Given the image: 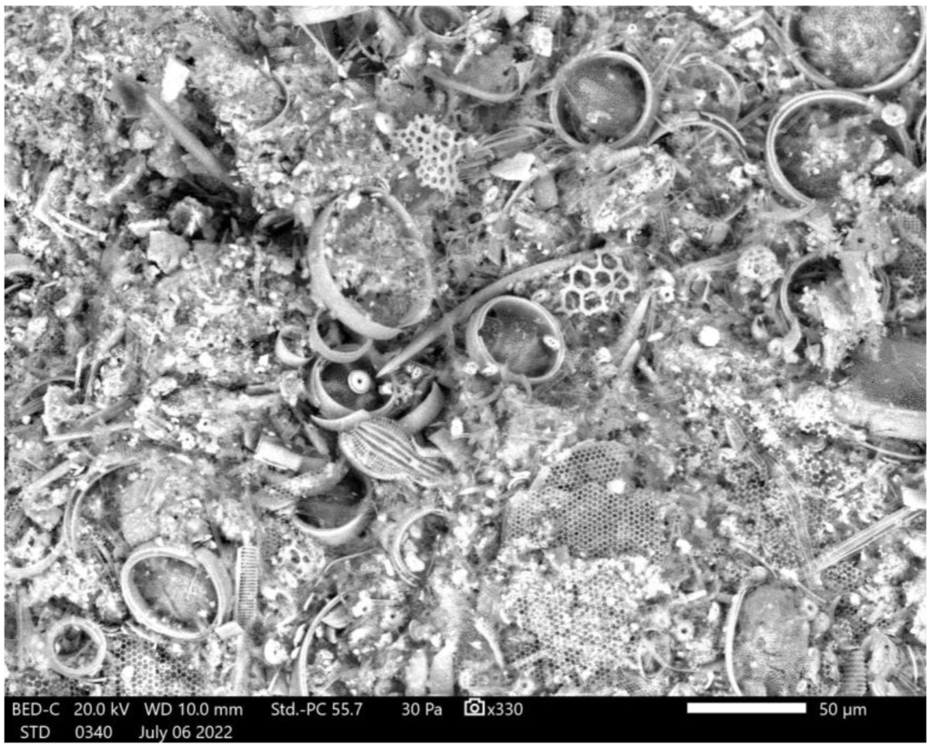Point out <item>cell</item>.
I'll list each match as a JSON object with an SVG mask.
<instances>
[{"label":"cell","mask_w":931,"mask_h":747,"mask_svg":"<svg viewBox=\"0 0 931 747\" xmlns=\"http://www.w3.org/2000/svg\"><path fill=\"white\" fill-rule=\"evenodd\" d=\"M314 264L330 309L368 336L416 323L430 303L422 241L395 209L330 214L316 229Z\"/></svg>","instance_id":"cell-1"},{"label":"cell","mask_w":931,"mask_h":747,"mask_svg":"<svg viewBox=\"0 0 931 747\" xmlns=\"http://www.w3.org/2000/svg\"><path fill=\"white\" fill-rule=\"evenodd\" d=\"M641 577L619 558L598 559L535 584L520 599L519 613L555 668L583 683L636 664L639 609L650 596Z\"/></svg>","instance_id":"cell-2"},{"label":"cell","mask_w":931,"mask_h":747,"mask_svg":"<svg viewBox=\"0 0 931 747\" xmlns=\"http://www.w3.org/2000/svg\"><path fill=\"white\" fill-rule=\"evenodd\" d=\"M524 528L536 544H564L586 559L658 560L666 548L652 505L600 485L573 491L545 485L526 500Z\"/></svg>","instance_id":"cell-3"},{"label":"cell","mask_w":931,"mask_h":747,"mask_svg":"<svg viewBox=\"0 0 931 747\" xmlns=\"http://www.w3.org/2000/svg\"><path fill=\"white\" fill-rule=\"evenodd\" d=\"M132 615L155 633L198 640L218 628L230 607L225 571L215 559L149 553L126 563L120 577Z\"/></svg>","instance_id":"cell-4"},{"label":"cell","mask_w":931,"mask_h":747,"mask_svg":"<svg viewBox=\"0 0 931 747\" xmlns=\"http://www.w3.org/2000/svg\"><path fill=\"white\" fill-rule=\"evenodd\" d=\"M547 324L524 297L503 295L485 304L472 325L474 346L498 365L527 370L549 352Z\"/></svg>","instance_id":"cell-5"},{"label":"cell","mask_w":931,"mask_h":747,"mask_svg":"<svg viewBox=\"0 0 931 747\" xmlns=\"http://www.w3.org/2000/svg\"><path fill=\"white\" fill-rule=\"evenodd\" d=\"M380 387L362 355L353 359L322 357L310 378V394L324 420L349 421L377 407Z\"/></svg>","instance_id":"cell-6"},{"label":"cell","mask_w":931,"mask_h":747,"mask_svg":"<svg viewBox=\"0 0 931 747\" xmlns=\"http://www.w3.org/2000/svg\"><path fill=\"white\" fill-rule=\"evenodd\" d=\"M367 492L364 474L353 468L330 488L301 499L295 519L303 528L320 536L345 533L360 520Z\"/></svg>","instance_id":"cell-7"},{"label":"cell","mask_w":931,"mask_h":747,"mask_svg":"<svg viewBox=\"0 0 931 747\" xmlns=\"http://www.w3.org/2000/svg\"><path fill=\"white\" fill-rule=\"evenodd\" d=\"M47 658L57 672L73 677L95 672L106 653L102 630L87 619L68 616L55 622L45 636Z\"/></svg>","instance_id":"cell-8"},{"label":"cell","mask_w":931,"mask_h":747,"mask_svg":"<svg viewBox=\"0 0 931 747\" xmlns=\"http://www.w3.org/2000/svg\"><path fill=\"white\" fill-rule=\"evenodd\" d=\"M617 471V462L608 453L588 450L574 453L556 465L545 485L562 491L604 486L616 475Z\"/></svg>","instance_id":"cell-9"},{"label":"cell","mask_w":931,"mask_h":747,"mask_svg":"<svg viewBox=\"0 0 931 747\" xmlns=\"http://www.w3.org/2000/svg\"><path fill=\"white\" fill-rule=\"evenodd\" d=\"M315 340L324 357L353 359L362 355L369 336L347 323L335 312L323 310L318 314L314 327Z\"/></svg>","instance_id":"cell-10"},{"label":"cell","mask_w":931,"mask_h":747,"mask_svg":"<svg viewBox=\"0 0 931 747\" xmlns=\"http://www.w3.org/2000/svg\"><path fill=\"white\" fill-rule=\"evenodd\" d=\"M258 549L251 544L242 546L237 554L235 587V617L238 627L246 631L257 613L261 572Z\"/></svg>","instance_id":"cell-11"},{"label":"cell","mask_w":931,"mask_h":747,"mask_svg":"<svg viewBox=\"0 0 931 747\" xmlns=\"http://www.w3.org/2000/svg\"><path fill=\"white\" fill-rule=\"evenodd\" d=\"M883 118L890 124H899L906 119V114L902 107L890 105L883 111Z\"/></svg>","instance_id":"cell-12"},{"label":"cell","mask_w":931,"mask_h":747,"mask_svg":"<svg viewBox=\"0 0 931 747\" xmlns=\"http://www.w3.org/2000/svg\"><path fill=\"white\" fill-rule=\"evenodd\" d=\"M195 182L209 193L220 192L224 187L223 184L218 179L205 174L195 175Z\"/></svg>","instance_id":"cell-13"},{"label":"cell","mask_w":931,"mask_h":747,"mask_svg":"<svg viewBox=\"0 0 931 747\" xmlns=\"http://www.w3.org/2000/svg\"><path fill=\"white\" fill-rule=\"evenodd\" d=\"M887 650L885 646L878 647L874 654V669L878 672L885 665L887 658Z\"/></svg>","instance_id":"cell-14"},{"label":"cell","mask_w":931,"mask_h":747,"mask_svg":"<svg viewBox=\"0 0 931 747\" xmlns=\"http://www.w3.org/2000/svg\"><path fill=\"white\" fill-rule=\"evenodd\" d=\"M819 666L818 654L816 651H811L807 661V672L809 675L816 673Z\"/></svg>","instance_id":"cell-15"},{"label":"cell","mask_w":931,"mask_h":747,"mask_svg":"<svg viewBox=\"0 0 931 747\" xmlns=\"http://www.w3.org/2000/svg\"><path fill=\"white\" fill-rule=\"evenodd\" d=\"M827 626H828V618H827V616L826 614L821 613L820 615L817 616V618L816 620V630H818L820 632H823V631H825L827 628Z\"/></svg>","instance_id":"cell-16"},{"label":"cell","mask_w":931,"mask_h":747,"mask_svg":"<svg viewBox=\"0 0 931 747\" xmlns=\"http://www.w3.org/2000/svg\"><path fill=\"white\" fill-rule=\"evenodd\" d=\"M803 607H804V610H805V612H806V613H807V614H808L809 616H815V615L816 614V613H817V608H816V604H815V603H812V602H810V601H806H806L804 602V603H803Z\"/></svg>","instance_id":"cell-17"},{"label":"cell","mask_w":931,"mask_h":747,"mask_svg":"<svg viewBox=\"0 0 931 747\" xmlns=\"http://www.w3.org/2000/svg\"><path fill=\"white\" fill-rule=\"evenodd\" d=\"M149 204L155 209L164 208L167 204V203H166V201L165 199L159 198V197H155V198L150 199Z\"/></svg>","instance_id":"cell-18"},{"label":"cell","mask_w":931,"mask_h":747,"mask_svg":"<svg viewBox=\"0 0 931 747\" xmlns=\"http://www.w3.org/2000/svg\"><path fill=\"white\" fill-rule=\"evenodd\" d=\"M807 685H808V683H807L806 681H801L799 682V684L797 685L798 692H802L806 691V688H807Z\"/></svg>","instance_id":"cell-19"}]
</instances>
